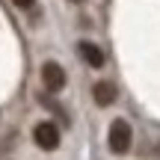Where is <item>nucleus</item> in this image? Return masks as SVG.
<instances>
[{
  "instance_id": "f257e3e1",
  "label": "nucleus",
  "mask_w": 160,
  "mask_h": 160,
  "mask_svg": "<svg viewBox=\"0 0 160 160\" xmlns=\"http://www.w3.org/2000/svg\"><path fill=\"white\" fill-rule=\"evenodd\" d=\"M131 142H133V131L125 119H116L110 125V151L113 154H128L131 151Z\"/></svg>"
},
{
  "instance_id": "f03ea898",
  "label": "nucleus",
  "mask_w": 160,
  "mask_h": 160,
  "mask_svg": "<svg viewBox=\"0 0 160 160\" xmlns=\"http://www.w3.org/2000/svg\"><path fill=\"white\" fill-rule=\"evenodd\" d=\"M33 139H36V145L45 148V151L59 148V131H57V125H51V122H39V125L33 128Z\"/></svg>"
},
{
  "instance_id": "7ed1b4c3",
  "label": "nucleus",
  "mask_w": 160,
  "mask_h": 160,
  "mask_svg": "<svg viewBox=\"0 0 160 160\" xmlns=\"http://www.w3.org/2000/svg\"><path fill=\"white\" fill-rule=\"evenodd\" d=\"M42 83L48 92H62L65 89V68L59 62H45L42 65Z\"/></svg>"
},
{
  "instance_id": "20e7f679",
  "label": "nucleus",
  "mask_w": 160,
  "mask_h": 160,
  "mask_svg": "<svg viewBox=\"0 0 160 160\" xmlns=\"http://www.w3.org/2000/svg\"><path fill=\"white\" fill-rule=\"evenodd\" d=\"M77 53L83 57L86 65H92V68H101V65H104V53H101V48H98L95 42H86V39H83V42L77 45Z\"/></svg>"
},
{
  "instance_id": "39448f33",
  "label": "nucleus",
  "mask_w": 160,
  "mask_h": 160,
  "mask_svg": "<svg viewBox=\"0 0 160 160\" xmlns=\"http://www.w3.org/2000/svg\"><path fill=\"white\" fill-rule=\"evenodd\" d=\"M92 98H95L98 107H110V104L116 101V83H110V80H101V83H95V89H92Z\"/></svg>"
},
{
  "instance_id": "423d86ee",
  "label": "nucleus",
  "mask_w": 160,
  "mask_h": 160,
  "mask_svg": "<svg viewBox=\"0 0 160 160\" xmlns=\"http://www.w3.org/2000/svg\"><path fill=\"white\" fill-rule=\"evenodd\" d=\"M12 3H15L18 9H33V6H36V0H12Z\"/></svg>"
},
{
  "instance_id": "0eeeda50",
  "label": "nucleus",
  "mask_w": 160,
  "mask_h": 160,
  "mask_svg": "<svg viewBox=\"0 0 160 160\" xmlns=\"http://www.w3.org/2000/svg\"><path fill=\"white\" fill-rule=\"evenodd\" d=\"M71 3H83V0H71Z\"/></svg>"
}]
</instances>
